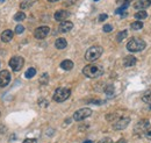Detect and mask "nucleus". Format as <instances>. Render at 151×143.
<instances>
[{"label": "nucleus", "mask_w": 151, "mask_h": 143, "mask_svg": "<svg viewBox=\"0 0 151 143\" xmlns=\"http://www.w3.org/2000/svg\"><path fill=\"white\" fill-rule=\"evenodd\" d=\"M0 115H1V113H0Z\"/></svg>", "instance_id": "obj_40"}, {"label": "nucleus", "mask_w": 151, "mask_h": 143, "mask_svg": "<svg viewBox=\"0 0 151 143\" xmlns=\"http://www.w3.org/2000/svg\"><path fill=\"white\" fill-rule=\"evenodd\" d=\"M146 18H148V13H146V11H144V9L138 11V12L135 14V19H137L138 21L144 20V19H146Z\"/></svg>", "instance_id": "obj_18"}, {"label": "nucleus", "mask_w": 151, "mask_h": 143, "mask_svg": "<svg viewBox=\"0 0 151 143\" xmlns=\"http://www.w3.org/2000/svg\"><path fill=\"white\" fill-rule=\"evenodd\" d=\"M23 30H24V27L22 24H18L15 27V33L16 34H21V33H23Z\"/></svg>", "instance_id": "obj_28"}, {"label": "nucleus", "mask_w": 151, "mask_h": 143, "mask_svg": "<svg viewBox=\"0 0 151 143\" xmlns=\"http://www.w3.org/2000/svg\"><path fill=\"white\" fill-rule=\"evenodd\" d=\"M143 136H144V137H148V138H151V127H150V128H149L145 133H144V135H143Z\"/></svg>", "instance_id": "obj_32"}, {"label": "nucleus", "mask_w": 151, "mask_h": 143, "mask_svg": "<svg viewBox=\"0 0 151 143\" xmlns=\"http://www.w3.org/2000/svg\"><path fill=\"white\" fill-rule=\"evenodd\" d=\"M94 1H98V0H94Z\"/></svg>", "instance_id": "obj_38"}, {"label": "nucleus", "mask_w": 151, "mask_h": 143, "mask_svg": "<svg viewBox=\"0 0 151 143\" xmlns=\"http://www.w3.org/2000/svg\"><path fill=\"white\" fill-rule=\"evenodd\" d=\"M24 19H26V14H24L23 12H18V13L14 15V20L18 21V22H19V21H23Z\"/></svg>", "instance_id": "obj_24"}, {"label": "nucleus", "mask_w": 151, "mask_h": 143, "mask_svg": "<svg viewBox=\"0 0 151 143\" xmlns=\"http://www.w3.org/2000/svg\"><path fill=\"white\" fill-rule=\"evenodd\" d=\"M24 64V60L21 56H14L9 60V66L13 71H20Z\"/></svg>", "instance_id": "obj_7"}, {"label": "nucleus", "mask_w": 151, "mask_h": 143, "mask_svg": "<svg viewBox=\"0 0 151 143\" xmlns=\"http://www.w3.org/2000/svg\"><path fill=\"white\" fill-rule=\"evenodd\" d=\"M130 123V118H127V117H123V118H118L115 123L113 125V128L115 130H122L125 128L128 127V125Z\"/></svg>", "instance_id": "obj_8"}, {"label": "nucleus", "mask_w": 151, "mask_h": 143, "mask_svg": "<svg viewBox=\"0 0 151 143\" xmlns=\"http://www.w3.org/2000/svg\"><path fill=\"white\" fill-rule=\"evenodd\" d=\"M70 96H71V91L69 89H66V87H59V89H57L55 91L52 99L56 102H63L66 99H69Z\"/></svg>", "instance_id": "obj_4"}, {"label": "nucleus", "mask_w": 151, "mask_h": 143, "mask_svg": "<svg viewBox=\"0 0 151 143\" xmlns=\"http://www.w3.org/2000/svg\"><path fill=\"white\" fill-rule=\"evenodd\" d=\"M84 143H92V141H85Z\"/></svg>", "instance_id": "obj_37"}, {"label": "nucleus", "mask_w": 151, "mask_h": 143, "mask_svg": "<svg viewBox=\"0 0 151 143\" xmlns=\"http://www.w3.org/2000/svg\"><path fill=\"white\" fill-rule=\"evenodd\" d=\"M13 39V32L12 30H5L1 34V41L3 42H9Z\"/></svg>", "instance_id": "obj_17"}, {"label": "nucleus", "mask_w": 151, "mask_h": 143, "mask_svg": "<svg viewBox=\"0 0 151 143\" xmlns=\"http://www.w3.org/2000/svg\"><path fill=\"white\" fill-rule=\"evenodd\" d=\"M48 81H49V76H48V73H43L42 77L40 78V83H41L42 85H47Z\"/></svg>", "instance_id": "obj_25"}, {"label": "nucleus", "mask_w": 151, "mask_h": 143, "mask_svg": "<svg viewBox=\"0 0 151 143\" xmlns=\"http://www.w3.org/2000/svg\"><path fill=\"white\" fill-rule=\"evenodd\" d=\"M102 30H104L105 33H109V32L113 30V26H112V24H105L104 28H102Z\"/></svg>", "instance_id": "obj_29"}, {"label": "nucleus", "mask_w": 151, "mask_h": 143, "mask_svg": "<svg viewBox=\"0 0 151 143\" xmlns=\"http://www.w3.org/2000/svg\"><path fill=\"white\" fill-rule=\"evenodd\" d=\"M142 100L146 104H151V91H146L142 96Z\"/></svg>", "instance_id": "obj_22"}, {"label": "nucleus", "mask_w": 151, "mask_h": 143, "mask_svg": "<svg viewBox=\"0 0 151 143\" xmlns=\"http://www.w3.org/2000/svg\"><path fill=\"white\" fill-rule=\"evenodd\" d=\"M146 47V43L145 41H143L142 39L139 37H133L128 41L127 43V49L130 51V52H138V51H142L144 50Z\"/></svg>", "instance_id": "obj_2"}, {"label": "nucleus", "mask_w": 151, "mask_h": 143, "mask_svg": "<svg viewBox=\"0 0 151 143\" xmlns=\"http://www.w3.org/2000/svg\"><path fill=\"white\" fill-rule=\"evenodd\" d=\"M105 93L107 94V96H109V97H112L113 94H114V86L112 84H108L107 86L105 87Z\"/></svg>", "instance_id": "obj_23"}, {"label": "nucleus", "mask_w": 151, "mask_h": 143, "mask_svg": "<svg viewBox=\"0 0 151 143\" xmlns=\"http://www.w3.org/2000/svg\"><path fill=\"white\" fill-rule=\"evenodd\" d=\"M91 114H92V110L89 108H80L77 112H74L73 120L74 121H83V120L87 119L88 117H91Z\"/></svg>", "instance_id": "obj_6"}, {"label": "nucleus", "mask_w": 151, "mask_h": 143, "mask_svg": "<svg viewBox=\"0 0 151 143\" xmlns=\"http://www.w3.org/2000/svg\"><path fill=\"white\" fill-rule=\"evenodd\" d=\"M127 36H128V32H127V30H122V32H120V33L117 34L116 40H117V42H122Z\"/></svg>", "instance_id": "obj_21"}, {"label": "nucleus", "mask_w": 151, "mask_h": 143, "mask_svg": "<svg viewBox=\"0 0 151 143\" xmlns=\"http://www.w3.org/2000/svg\"><path fill=\"white\" fill-rule=\"evenodd\" d=\"M33 4H34V1H29V0H26V1H23V3L20 5V7H21L22 9H26V8H29Z\"/></svg>", "instance_id": "obj_26"}, {"label": "nucleus", "mask_w": 151, "mask_h": 143, "mask_svg": "<svg viewBox=\"0 0 151 143\" xmlns=\"http://www.w3.org/2000/svg\"><path fill=\"white\" fill-rule=\"evenodd\" d=\"M150 5H151V3L149 1V0H137V1L134 4V8L142 11V9L148 8Z\"/></svg>", "instance_id": "obj_13"}, {"label": "nucleus", "mask_w": 151, "mask_h": 143, "mask_svg": "<svg viewBox=\"0 0 151 143\" xmlns=\"http://www.w3.org/2000/svg\"><path fill=\"white\" fill-rule=\"evenodd\" d=\"M117 143H127V142H126V140H125V138H121V140H120Z\"/></svg>", "instance_id": "obj_35"}, {"label": "nucleus", "mask_w": 151, "mask_h": 143, "mask_svg": "<svg viewBox=\"0 0 151 143\" xmlns=\"http://www.w3.org/2000/svg\"><path fill=\"white\" fill-rule=\"evenodd\" d=\"M107 18H108V16H107V14H100V15H99V21H100V22H102V21H105Z\"/></svg>", "instance_id": "obj_33"}, {"label": "nucleus", "mask_w": 151, "mask_h": 143, "mask_svg": "<svg viewBox=\"0 0 151 143\" xmlns=\"http://www.w3.org/2000/svg\"><path fill=\"white\" fill-rule=\"evenodd\" d=\"M131 0H118V3H123V4H126V3H130Z\"/></svg>", "instance_id": "obj_34"}, {"label": "nucleus", "mask_w": 151, "mask_h": 143, "mask_svg": "<svg viewBox=\"0 0 151 143\" xmlns=\"http://www.w3.org/2000/svg\"><path fill=\"white\" fill-rule=\"evenodd\" d=\"M151 127L149 120H141L134 128V134L135 135H138V136H143L144 133Z\"/></svg>", "instance_id": "obj_5"}, {"label": "nucleus", "mask_w": 151, "mask_h": 143, "mask_svg": "<svg viewBox=\"0 0 151 143\" xmlns=\"http://www.w3.org/2000/svg\"><path fill=\"white\" fill-rule=\"evenodd\" d=\"M83 73L87 78H98L104 75V68L100 64H89L83 69Z\"/></svg>", "instance_id": "obj_1"}, {"label": "nucleus", "mask_w": 151, "mask_h": 143, "mask_svg": "<svg viewBox=\"0 0 151 143\" xmlns=\"http://www.w3.org/2000/svg\"><path fill=\"white\" fill-rule=\"evenodd\" d=\"M23 143H37L36 138H26L23 141Z\"/></svg>", "instance_id": "obj_31"}, {"label": "nucleus", "mask_w": 151, "mask_h": 143, "mask_svg": "<svg viewBox=\"0 0 151 143\" xmlns=\"http://www.w3.org/2000/svg\"><path fill=\"white\" fill-rule=\"evenodd\" d=\"M48 1H50V3H56V1H58V0H48Z\"/></svg>", "instance_id": "obj_36"}, {"label": "nucleus", "mask_w": 151, "mask_h": 143, "mask_svg": "<svg viewBox=\"0 0 151 143\" xmlns=\"http://www.w3.org/2000/svg\"><path fill=\"white\" fill-rule=\"evenodd\" d=\"M70 13L65 9H59L55 13V20L58 21V22H62V21H65L68 18H69Z\"/></svg>", "instance_id": "obj_12"}, {"label": "nucleus", "mask_w": 151, "mask_h": 143, "mask_svg": "<svg viewBox=\"0 0 151 143\" xmlns=\"http://www.w3.org/2000/svg\"><path fill=\"white\" fill-rule=\"evenodd\" d=\"M11 81V73L7 70L0 71V87H6Z\"/></svg>", "instance_id": "obj_10"}, {"label": "nucleus", "mask_w": 151, "mask_h": 143, "mask_svg": "<svg viewBox=\"0 0 151 143\" xmlns=\"http://www.w3.org/2000/svg\"><path fill=\"white\" fill-rule=\"evenodd\" d=\"M102 52H104L102 47L93 45V47H91L89 49H87V51L85 52V60L88 61V62H94L102 55Z\"/></svg>", "instance_id": "obj_3"}, {"label": "nucleus", "mask_w": 151, "mask_h": 143, "mask_svg": "<svg viewBox=\"0 0 151 143\" xmlns=\"http://www.w3.org/2000/svg\"><path fill=\"white\" fill-rule=\"evenodd\" d=\"M73 28V23L71 22V21H62L60 22V24H59V27H58V30L60 32V33H69L71 29Z\"/></svg>", "instance_id": "obj_11"}, {"label": "nucleus", "mask_w": 151, "mask_h": 143, "mask_svg": "<svg viewBox=\"0 0 151 143\" xmlns=\"http://www.w3.org/2000/svg\"><path fill=\"white\" fill-rule=\"evenodd\" d=\"M55 47H56L57 49H59V50L65 49V48L68 47V42H66V40H65V39L59 37V39H57V40H56V42H55Z\"/></svg>", "instance_id": "obj_15"}, {"label": "nucleus", "mask_w": 151, "mask_h": 143, "mask_svg": "<svg viewBox=\"0 0 151 143\" xmlns=\"http://www.w3.org/2000/svg\"><path fill=\"white\" fill-rule=\"evenodd\" d=\"M149 1H150V3H151V0H149Z\"/></svg>", "instance_id": "obj_39"}, {"label": "nucleus", "mask_w": 151, "mask_h": 143, "mask_svg": "<svg viewBox=\"0 0 151 143\" xmlns=\"http://www.w3.org/2000/svg\"><path fill=\"white\" fill-rule=\"evenodd\" d=\"M35 75H36V69H35V68H29V69L26 71L24 77L28 78V79H30V78H33Z\"/></svg>", "instance_id": "obj_20"}, {"label": "nucleus", "mask_w": 151, "mask_h": 143, "mask_svg": "<svg viewBox=\"0 0 151 143\" xmlns=\"http://www.w3.org/2000/svg\"><path fill=\"white\" fill-rule=\"evenodd\" d=\"M98 143H114V142H113V140H112V138H109V137H106V138H102V140H100Z\"/></svg>", "instance_id": "obj_30"}, {"label": "nucleus", "mask_w": 151, "mask_h": 143, "mask_svg": "<svg viewBox=\"0 0 151 143\" xmlns=\"http://www.w3.org/2000/svg\"><path fill=\"white\" fill-rule=\"evenodd\" d=\"M73 62L72 61H70V60H65V61H63L62 63H60V68H62L63 70H66V71H69V70H72L73 69Z\"/></svg>", "instance_id": "obj_16"}, {"label": "nucleus", "mask_w": 151, "mask_h": 143, "mask_svg": "<svg viewBox=\"0 0 151 143\" xmlns=\"http://www.w3.org/2000/svg\"><path fill=\"white\" fill-rule=\"evenodd\" d=\"M120 118V115L117 113H114V114H110V115H106V119L108 121H116L117 119Z\"/></svg>", "instance_id": "obj_27"}, {"label": "nucleus", "mask_w": 151, "mask_h": 143, "mask_svg": "<svg viewBox=\"0 0 151 143\" xmlns=\"http://www.w3.org/2000/svg\"><path fill=\"white\" fill-rule=\"evenodd\" d=\"M136 62H137V60L135 58L134 56H127L126 58L123 60V65L126 68H130V66H134L136 64Z\"/></svg>", "instance_id": "obj_14"}, {"label": "nucleus", "mask_w": 151, "mask_h": 143, "mask_svg": "<svg viewBox=\"0 0 151 143\" xmlns=\"http://www.w3.org/2000/svg\"><path fill=\"white\" fill-rule=\"evenodd\" d=\"M50 32V28L48 26H41V27H37L35 32H34V36L37 39V40H43L44 37H47V35L49 34Z\"/></svg>", "instance_id": "obj_9"}, {"label": "nucleus", "mask_w": 151, "mask_h": 143, "mask_svg": "<svg viewBox=\"0 0 151 143\" xmlns=\"http://www.w3.org/2000/svg\"><path fill=\"white\" fill-rule=\"evenodd\" d=\"M130 28L133 30H139V29H142L143 28V23H142V21H135V22H133L131 24H130Z\"/></svg>", "instance_id": "obj_19"}]
</instances>
